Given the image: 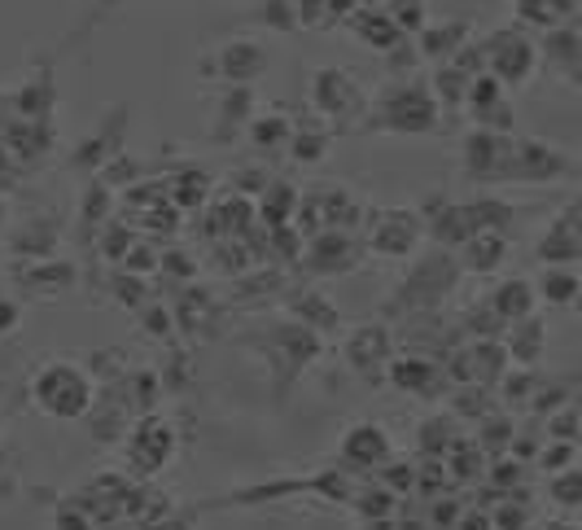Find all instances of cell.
I'll use <instances>...</instances> for the list:
<instances>
[{
  "label": "cell",
  "mask_w": 582,
  "mask_h": 530,
  "mask_svg": "<svg viewBox=\"0 0 582 530\" xmlns=\"http://www.w3.org/2000/svg\"><path fill=\"white\" fill-rule=\"evenodd\" d=\"M31 395H35V404L48 413V417H61V421H75V417H83L88 408H92V382L83 377V369L79 364H48L40 377H35V386H31Z\"/></svg>",
  "instance_id": "cell-1"
},
{
  "label": "cell",
  "mask_w": 582,
  "mask_h": 530,
  "mask_svg": "<svg viewBox=\"0 0 582 530\" xmlns=\"http://www.w3.org/2000/svg\"><path fill=\"white\" fill-rule=\"evenodd\" d=\"M342 456L355 461V465H363V470H377V465L390 461V439H385L381 426H355L346 435V443H342Z\"/></svg>",
  "instance_id": "cell-2"
},
{
  "label": "cell",
  "mask_w": 582,
  "mask_h": 530,
  "mask_svg": "<svg viewBox=\"0 0 582 530\" xmlns=\"http://www.w3.org/2000/svg\"><path fill=\"white\" fill-rule=\"evenodd\" d=\"M530 307H535L530 281H504V285L495 290V312H500V320H526Z\"/></svg>",
  "instance_id": "cell-3"
},
{
  "label": "cell",
  "mask_w": 582,
  "mask_h": 530,
  "mask_svg": "<svg viewBox=\"0 0 582 530\" xmlns=\"http://www.w3.org/2000/svg\"><path fill=\"white\" fill-rule=\"evenodd\" d=\"M434 377H438V369H434V364H421V360H412V364H399V369H394V382H399L403 391H425Z\"/></svg>",
  "instance_id": "cell-4"
},
{
  "label": "cell",
  "mask_w": 582,
  "mask_h": 530,
  "mask_svg": "<svg viewBox=\"0 0 582 530\" xmlns=\"http://www.w3.org/2000/svg\"><path fill=\"white\" fill-rule=\"evenodd\" d=\"M574 294H579L574 272H557V268H548V277H544V298H552V303H570Z\"/></svg>",
  "instance_id": "cell-5"
}]
</instances>
